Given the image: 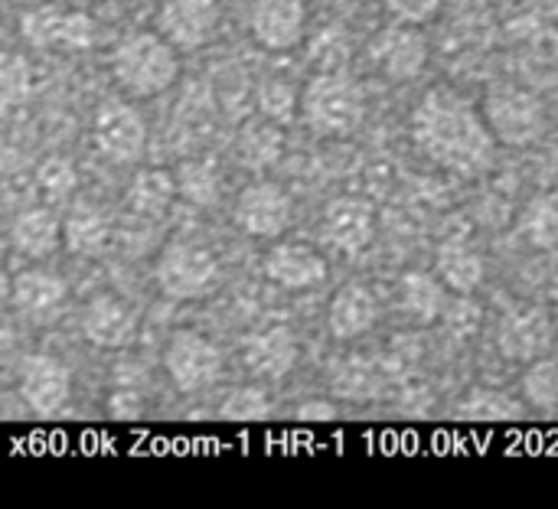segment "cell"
I'll return each instance as SVG.
<instances>
[{"instance_id":"obj_12","label":"cell","mask_w":558,"mask_h":509,"mask_svg":"<svg viewBox=\"0 0 558 509\" xmlns=\"http://www.w3.org/2000/svg\"><path fill=\"white\" fill-rule=\"evenodd\" d=\"M16 383H20V399L36 415L59 412L69 402V396H72V376H69V369L56 356H43V353L23 356Z\"/></svg>"},{"instance_id":"obj_30","label":"cell","mask_w":558,"mask_h":509,"mask_svg":"<svg viewBox=\"0 0 558 509\" xmlns=\"http://www.w3.org/2000/svg\"><path fill=\"white\" fill-rule=\"evenodd\" d=\"M350 52H353L350 36H347V29H340V26H324V29H317L314 39H311V46H307V56H311V62L320 65V72L343 69V65L350 62Z\"/></svg>"},{"instance_id":"obj_16","label":"cell","mask_w":558,"mask_h":509,"mask_svg":"<svg viewBox=\"0 0 558 509\" xmlns=\"http://www.w3.org/2000/svg\"><path fill=\"white\" fill-rule=\"evenodd\" d=\"M262 271L268 281H275L284 291H307L327 278V262L317 249L304 242H284L265 255Z\"/></svg>"},{"instance_id":"obj_13","label":"cell","mask_w":558,"mask_h":509,"mask_svg":"<svg viewBox=\"0 0 558 509\" xmlns=\"http://www.w3.org/2000/svg\"><path fill=\"white\" fill-rule=\"evenodd\" d=\"M553 317L539 307H517L497 330V347L513 363H536L553 347Z\"/></svg>"},{"instance_id":"obj_36","label":"cell","mask_w":558,"mask_h":509,"mask_svg":"<svg viewBox=\"0 0 558 509\" xmlns=\"http://www.w3.org/2000/svg\"><path fill=\"white\" fill-rule=\"evenodd\" d=\"M301 419H333V412L330 409H301Z\"/></svg>"},{"instance_id":"obj_8","label":"cell","mask_w":558,"mask_h":509,"mask_svg":"<svg viewBox=\"0 0 558 509\" xmlns=\"http://www.w3.org/2000/svg\"><path fill=\"white\" fill-rule=\"evenodd\" d=\"M369 59L389 82H409L428 62V39L412 23H392L373 36Z\"/></svg>"},{"instance_id":"obj_11","label":"cell","mask_w":558,"mask_h":509,"mask_svg":"<svg viewBox=\"0 0 558 509\" xmlns=\"http://www.w3.org/2000/svg\"><path fill=\"white\" fill-rule=\"evenodd\" d=\"M219 20V0H167L157 16V33H163L177 49L193 52L216 36Z\"/></svg>"},{"instance_id":"obj_20","label":"cell","mask_w":558,"mask_h":509,"mask_svg":"<svg viewBox=\"0 0 558 509\" xmlns=\"http://www.w3.org/2000/svg\"><path fill=\"white\" fill-rule=\"evenodd\" d=\"M298 340L288 327H268L245 343V366L258 379H284L298 366Z\"/></svg>"},{"instance_id":"obj_15","label":"cell","mask_w":558,"mask_h":509,"mask_svg":"<svg viewBox=\"0 0 558 509\" xmlns=\"http://www.w3.org/2000/svg\"><path fill=\"white\" fill-rule=\"evenodd\" d=\"M376 235V209L366 199L356 196H340L324 209V239L343 252V255H360Z\"/></svg>"},{"instance_id":"obj_18","label":"cell","mask_w":558,"mask_h":509,"mask_svg":"<svg viewBox=\"0 0 558 509\" xmlns=\"http://www.w3.org/2000/svg\"><path fill=\"white\" fill-rule=\"evenodd\" d=\"M13 307L20 311V317L33 320V324H49L62 314L65 307V281L46 268H29L20 271L13 278Z\"/></svg>"},{"instance_id":"obj_19","label":"cell","mask_w":558,"mask_h":509,"mask_svg":"<svg viewBox=\"0 0 558 509\" xmlns=\"http://www.w3.org/2000/svg\"><path fill=\"white\" fill-rule=\"evenodd\" d=\"M376 320H379V301L366 284H343L327 307V324L337 340H356L369 334Z\"/></svg>"},{"instance_id":"obj_2","label":"cell","mask_w":558,"mask_h":509,"mask_svg":"<svg viewBox=\"0 0 558 509\" xmlns=\"http://www.w3.org/2000/svg\"><path fill=\"white\" fill-rule=\"evenodd\" d=\"M177 52L180 49L163 33H134V36L121 39L111 56L114 82L134 98L160 95L180 75Z\"/></svg>"},{"instance_id":"obj_22","label":"cell","mask_w":558,"mask_h":509,"mask_svg":"<svg viewBox=\"0 0 558 509\" xmlns=\"http://www.w3.org/2000/svg\"><path fill=\"white\" fill-rule=\"evenodd\" d=\"M435 271L438 278L458 291V294H471L481 288L484 275H487V265L481 258L477 249H471L468 242H445L435 255Z\"/></svg>"},{"instance_id":"obj_32","label":"cell","mask_w":558,"mask_h":509,"mask_svg":"<svg viewBox=\"0 0 558 509\" xmlns=\"http://www.w3.org/2000/svg\"><path fill=\"white\" fill-rule=\"evenodd\" d=\"M523 392L539 409H558V360H536L523 379Z\"/></svg>"},{"instance_id":"obj_23","label":"cell","mask_w":558,"mask_h":509,"mask_svg":"<svg viewBox=\"0 0 558 509\" xmlns=\"http://www.w3.org/2000/svg\"><path fill=\"white\" fill-rule=\"evenodd\" d=\"M62 239V226L52 216V209L36 206L26 209L13 219V245L26 255V258H46L59 249Z\"/></svg>"},{"instance_id":"obj_3","label":"cell","mask_w":558,"mask_h":509,"mask_svg":"<svg viewBox=\"0 0 558 509\" xmlns=\"http://www.w3.org/2000/svg\"><path fill=\"white\" fill-rule=\"evenodd\" d=\"M301 114L311 131L327 137H347L363 124L366 114V95L356 78H350L343 69L317 72L307 78L301 92Z\"/></svg>"},{"instance_id":"obj_24","label":"cell","mask_w":558,"mask_h":509,"mask_svg":"<svg viewBox=\"0 0 558 509\" xmlns=\"http://www.w3.org/2000/svg\"><path fill=\"white\" fill-rule=\"evenodd\" d=\"M235 154H239V160H242L248 170H265V167L278 163L281 154H284L281 124H275V121H268V118L245 124L242 134H239Z\"/></svg>"},{"instance_id":"obj_9","label":"cell","mask_w":558,"mask_h":509,"mask_svg":"<svg viewBox=\"0 0 558 509\" xmlns=\"http://www.w3.org/2000/svg\"><path fill=\"white\" fill-rule=\"evenodd\" d=\"M291 196L284 186L258 180L248 183L235 199V226L252 239H278L291 226Z\"/></svg>"},{"instance_id":"obj_25","label":"cell","mask_w":558,"mask_h":509,"mask_svg":"<svg viewBox=\"0 0 558 509\" xmlns=\"http://www.w3.org/2000/svg\"><path fill=\"white\" fill-rule=\"evenodd\" d=\"M399 301H402V311H405L415 324H422V327L435 324V320L441 317V311H445V291H441V284H438L432 275H425V271H409V275L402 278V284H399Z\"/></svg>"},{"instance_id":"obj_29","label":"cell","mask_w":558,"mask_h":509,"mask_svg":"<svg viewBox=\"0 0 558 509\" xmlns=\"http://www.w3.org/2000/svg\"><path fill=\"white\" fill-rule=\"evenodd\" d=\"M255 101H258V111L262 118L275 121V124H291L298 108H301V95L298 88L288 82V78H265L255 92Z\"/></svg>"},{"instance_id":"obj_5","label":"cell","mask_w":558,"mask_h":509,"mask_svg":"<svg viewBox=\"0 0 558 509\" xmlns=\"http://www.w3.org/2000/svg\"><path fill=\"white\" fill-rule=\"evenodd\" d=\"M219 281V258L193 239H173L157 258V284L177 301H196Z\"/></svg>"},{"instance_id":"obj_35","label":"cell","mask_w":558,"mask_h":509,"mask_svg":"<svg viewBox=\"0 0 558 509\" xmlns=\"http://www.w3.org/2000/svg\"><path fill=\"white\" fill-rule=\"evenodd\" d=\"M445 0H386V10L399 20V23H412V26H422L428 23L438 10H441Z\"/></svg>"},{"instance_id":"obj_26","label":"cell","mask_w":558,"mask_h":509,"mask_svg":"<svg viewBox=\"0 0 558 509\" xmlns=\"http://www.w3.org/2000/svg\"><path fill=\"white\" fill-rule=\"evenodd\" d=\"M177 177L167 170H141L128 186V206L137 216H160L177 196Z\"/></svg>"},{"instance_id":"obj_4","label":"cell","mask_w":558,"mask_h":509,"mask_svg":"<svg viewBox=\"0 0 558 509\" xmlns=\"http://www.w3.org/2000/svg\"><path fill=\"white\" fill-rule=\"evenodd\" d=\"M484 118H487L494 137L507 147H530L549 128V114H546L543 98L523 85H513V82L494 85L487 92Z\"/></svg>"},{"instance_id":"obj_33","label":"cell","mask_w":558,"mask_h":509,"mask_svg":"<svg viewBox=\"0 0 558 509\" xmlns=\"http://www.w3.org/2000/svg\"><path fill=\"white\" fill-rule=\"evenodd\" d=\"M29 85H33V78H29L26 59L23 56H13V52L3 56V65H0V98H3V105L10 108L16 101H26Z\"/></svg>"},{"instance_id":"obj_1","label":"cell","mask_w":558,"mask_h":509,"mask_svg":"<svg viewBox=\"0 0 558 509\" xmlns=\"http://www.w3.org/2000/svg\"><path fill=\"white\" fill-rule=\"evenodd\" d=\"M412 137L435 163L458 173H484L497 157V137L487 118L448 85L428 88L415 105Z\"/></svg>"},{"instance_id":"obj_27","label":"cell","mask_w":558,"mask_h":509,"mask_svg":"<svg viewBox=\"0 0 558 509\" xmlns=\"http://www.w3.org/2000/svg\"><path fill=\"white\" fill-rule=\"evenodd\" d=\"M177 190L193 206H216L222 196V177L213 160H183L177 170Z\"/></svg>"},{"instance_id":"obj_17","label":"cell","mask_w":558,"mask_h":509,"mask_svg":"<svg viewBox=\"0 0 558 509\" xmlns=\"http://www.w3.org/2000/svg\"><path fill=\"white\" fill-rule=\"evenodd\" d=\"M82 334L98 350H121L137 334V314L114 294H95L82 311Z\"/></svg>"},{"instance_id":"obj_31","label":"cell","mask_w":558,"mask_h":509,"mask_svg":"<svg viewBox=\"0 0 558 509\" xmlns=\"http://www.w3.org/2000/svg\"><path fill=\"white\" fill-rule=\"evenodd\" d=\"M36 186L43 190V196L49 203H62L69 193H75L78 186V173L72 167V160L65 157H46L36 170Z\"/></svg>"},{"instance_id":"obj_10","label":"cell","mask_w":558,"mask_h":509,"mask_svg":"<svg viewBox=\"0 0 558 509\" xmlns=\"http://www.w3.org/2000/svg\"><path fill=\"white\" fill-rule=\"evenodd\" d=\"M95 147L111 163H137L144 157L147 128L128 101H105L95 111Z\"/></svg>"},{"instance_id":"obj_14","label":"cell","mask_w":558,"mask_h":509,"mask_svg":"<svg viewBox=\"0 0 558 509\" xmlns=\"http://www.w3.org/2000/svg\"><path fill=\"white\" fill-rule=\"evenodd\" d=\"M248 26H252V36L265 49L271 52L294 49L307 29V3L304 0H255Z\"/></svg>"},{"instance_id":"obj_28","label":"cell","mask_w":558,"mask_h":509,"mask_svg":"<svg viewBox=\"0 0 558 509\" xmlns=\"http://www.w3.org/2000/svg\"><path fill=\"white\" fill-rule=\"evenodd\" d=\"M520 235L533 249H558V196H533L520 216Z\"/></svg>"},{"instance_id":"obj_6","label":"cell","mask_w":558,"mask_h":509,"mask_svg":"<svg viewBox=\"0 0 558 509\" xmlns=\"http://www.w3.org/2000/svg\"><path fill=\"white\" fill-rule=\"evenodd\" d=\"M20 33L36 49H88V46H95V20L82 10H59L52 3L23 10Z\"/></svg>"},{"instance_id":"obj_34","label":"cell","mask_w":558,"mask_h":509,"mask_svg":"<svg viewBox=\"0 0 558 509\" xmlns=\"http://www.w3.org/2000/svg\"><path fill=\"white\" fill-rule=\"evenodd\" d=\"M222 415H226V419H235V422L265 419V415H268V399H265V392H258V389H239V392L229 396Z\"/></svg>"},{"instance_id":"obj_21","label":"cell","mask_w":558,"mask_h":509,"mask_svg":"<svg viewBox=\"0 0 558 509\" xmlns=\"http://www.w3.org/2000/svg\"><path fill=\"white\" fill-rule=\"evenodd\" d=\"M62 242H65V249L72 255L95 258L111 242V222H108V216L98 206L78 203V206L69 209V216L62 222Z\"/></svg>"},{"instance_id":"obj_7","label":"cell","mask_w":558,"mask_h":509,"mask_svg":"<svg viewBox=\"0 0 558 509\" xmlns=\"http://www.w3.org/2000/svg\"><path fill=\"white\" fill-rule=\"evenodd\" d=\"M163 366H167V376L173 379V386L180 392H199L219 379L222 353L203 334L180 330L170 337V343L163 350Z\"/></svg>"}]
</instances>
